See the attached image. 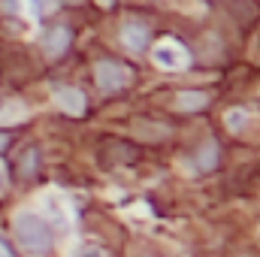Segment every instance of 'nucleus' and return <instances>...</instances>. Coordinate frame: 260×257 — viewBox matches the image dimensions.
<instances>
[{
    "label": "nucleus",
    "instance_id": "obj_1",
    "mask_svg": "<svg viewBox=\"0 0 260 257\" xmlns=\"http://www.w3.org/2000/svg\"><path fill=\"white\" fill-rule=\"evenodd\" d=\"M12 233H15V242L21 245V251L34 257L52 254V248H55V230L37 212H18L12 221Z\"/></svg>",
    "mask_w": 260,
    "mask_h": 257
},
{
    "label": "nucleus",
    "instance_id": "obj_2",
    "mask_svg": "<svg viewBox=\"0 0 260 257\" xmlns=\"http://www.w3.org/2000/svg\"><path fill=\"white\" fill-rule=\"evenodd\" d=\"M94 79H97V88H100V91L112 94V91L124 88L130 82V70L124 64H118L115 58H100V61L94 64Z\"/></svg>",
    "mask_w": 260,
    "mask_h": 257
},
{
    "label": "nucleus",
    "instance_id": "obj_3",
    "mask_svg": "<svg viewBox=\"0 0 260 257\" xmlns=\"http://www.w3.org/2000/svg\"><path fill=\"white\" fill-rule=\"evenodd\" d=\"M70 46H73V27H70L67 21H55V24H49V27L43 30V52H46L49 58L67 55Z\"/></svg>",
    "mask_w": 260,
    "mask_h": 257
},
{
    "label": "nucleus",
    "instance_id": "obj_4",
    "mask_svg": "<svg viewBox=\"0 0 260 257\" xmlns=\"http://www.w3.org/2000/svg\"><path fill=\"white\" fill-rule=\"evenodd\" d=\"M148 40H151V30H148L145 24H139V21L124 24V27H121V34H118L121 49L130 52V55H142V52L148 49Z\"/></svg>",
    "mask_w": 260,
    "mask_h": 257
},
{
    "label": "nucleus",
    "instance_id": "obj_5",
    "mask_svg": "<svg viewBox=\"0 0 260 257\" xmlns=\"http://www.w3.org/2000/svg\"><path fill=\"white\" fill-rule=\"evenodd\" d=\"M218 160H221V148H218V142H215V139L203 142V145L197 148V154L191 157V164H194L197 173H215Z\"/></svg>",
    "mask_w": 260,
    "mask_h": 257
},
{
    "label": "nucleus",
    "instance_id": "obj_6",
    "mask_svg": "<svg viewBox=\"0 0 260 257\" xmlns=\"http://www.w3.org/2000/svg\"><path fill=\"white\" fill-rule=\"evenodd\" d=\"M55 100H58V106L70 112V115H82L85 109H88V100H85V94L79 91V88H55Z\"/></svg>",
    "mask_w": 260,
    "mask_h": 257
},
{
    "label": "nucleus",
    "instance_id": "obj_7",
    "mask_svg": "<svg viewBox=\"0 0 260 257\" xmlns=\"http://www.w3.org/2000/svg\"><path fill=\"white\" fill-rule=\"evenodd\" d=\"M40 160H43L40 148H37V145H27V148L21 151L18 164H15V170H18V179H21V182H34V179L40 176Z\"/></svg>",
    "mask_w": 260,
    "mask_h": 257
},
{
    "label": "nucleus",
    "instance_id": "obj_8",
    "mask_svg": "<svg viewBox=\"0 0 260 257\" xmlns=\"http://www.w3.org/2000/svg\"><path fill=\"white\" fill-rule=\"evenodd\" d=\"M176 106L182 109V112H200V109H206L209 106V94L206 91H179L176 94Z\"/></svg>",
    "mask_w": 260,
    "mask_h": 257
},
{
    "label": "nucleus",
    "instance_id": "obj_9",
    "mask_svg": "<svg viewBox=\"0 0 260 257\" xmlns=\"http://www.w3.org/2000/svg\"><path fill=\"white\" fill-rule=\"evenodd\" d=\"M173 52H176V49H170V46H160V49L154 52L157 64H164V67H179V58H176Z\"/></svg>",
    "mask_w": 260,
    "mask_h": 257
},
{
    "label": "nucleus",
    "instance_id": "obj_10",
    "mask_svg": "<svg viewBox=\"0 0 260 257\" xmlns=\"http://www.w3.org/2000/svg\"><path fill=\"white\" fill-rule=\"evenodd\" d=\"M245 121H248V112L245 109H233V112H227V124L233 130H242L245 127Z\"/></svg>",
    "mask_w": 260,
    "mask_h": 257
},
{
    "label": "nucleus",
    "instance_id": "obj_11",
    "mask_svg": "<svg viewBox=\"0 0 260 257\" xmlns=\"http://www.w3.org/2000/svg\"><path fill=\"white\" fill-rule=\"evenodd\" d=\"M0 257H15V251H12V245H6L3 239H0Z\"/></svg>",
    "mask_w": 260,
    "mask_h": 257
},
{
    "label": "nucleus",
    "instance_id": "obj_12",
    "mask_svg": "<svg viewBox=\"0 0 260 257\" xmlns=\"http://www.w3.org/2000/svg\"><path fill=\"white\" fill-rule=\"evenodd\" d=\"M6 145H9V133L0 130V151H6Z\"/></svg>",
    "mask_w": 260,
    "mask_h": 257
},
{
    "label": "nucleus",
    "instance_id": "obj_13",
    "mask_svg": "<svg viewBox=\"0 0 260 257\" xmlns=\"http://www.w3.org/2000/svg\"><path fill=\"white\" fill-rule=\"evenodd\" d=\"M3 185H6V176H3V170H0V191H3Z\"/></svg>",
    "mask_w": 260,
    "mask_h": 257
}]
</instances>
